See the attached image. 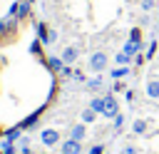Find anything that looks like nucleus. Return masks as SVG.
<instances>
[{"label": "nucleus", "instance_id": "f257e3e1", "mask_svg": "<svg viewBox=\"0 0 159 154\" xmlns=\"http://www.w3.org/2000/svg\"><path fill=\"white\" fill-rule=\"evenodd\" d=\"M107 65H109V57H107V52H102V50H97V52H92L89 55V62H87V67H89V72H104L107 70Z\"/></svg>", "mask_w": 159, "mask_h": 154}, {"label": "nucleus", "instance_id": "f03ea898", "mask_svg": "<svg viewBox=\"0 0 159 154\" xmlns=\"http://www.w3.org/2000/svg\"><path fill=\"white\" fill-rule=\"evenodd\" d=\"M107 119H114L117 114H119V104H117V99L112 97V94H104V112H102Z\"/></svg>", "mask_w": 159, "mask_h": 154}, {"label": "nucleus", "instance_id": "7ed1b4c3", "mask_svg": "<svg viewBox=\"0 0 159 154\" xmlns=\"http://www.w3.org/2000/svg\"><path fill=\"white\" fill-rule=\"evenodd\" d=\"M40 142H42L45 147H55V144L60 142V132H57V129H42Z\"/></svg>", "mask_w": 159, "mask_h": 154}, {"label": "nucleus", "instance_id": "20e7f679", "mask_svg": "<svg viewBox=\"0 0 159 154\" xmlns=\"http://www.w3.org/2000/svg\"><path fill=\"white\" fill-rule=\"evenodd\" d=\"M60 154H82V142H75V139H67L62 144V152Z\"/></svg>", "mask_w": 159, "mask_h": 154}, {"label": "nucleus", "instance_id": "39448f33", "mask_svg": "<svg viewBox=\"0 0 159 154\" xmlns=\"http://www.w3.org/2000/svg\"><path fill=\"white\" fill-rule=\"evenodd\" d=\"M144 92H147L149 99H159V79H147Z\"/></svg>", "mask_w": 159, "mask_h": 154}, {"label": "nucleus", "instance_id": "423d86ee", "mask_svg": "<svg viewBox=\"0 0 159 154\" xmlns=\"http://www.w3.org/2000/svg\"><path fill=\"white\" fill-rule=\"evenodd\" d=\"M84 134H87L84 122H82V124H75V127L70 129V139H75V142H82V139H84Z\"/></svg>", "mask_w": 159, "mask_h": 154}, {"label": "nucleus", "instance_id": "0eeeda50", "mask_svg": "<svg viewBox=\"0 0 159 154\" xmlns=\"http://www.w3.org/2000/svg\"><path fill=\"white\" fill-rule=\"evenodd\" d=\"M147 129H149V122H147V119H134V122H132V132H134L137 137L147 134Z\"/></svg>", "mask_w": 159, "mask_h": 154}, {"label": "nucleus", "instance_id": "6e6552de", "mask_svg": "<svg viewBox=\"0 0 159 154\" xmlns=\"http://www.w3.org/2000/svg\"><path fill=\"white\" fill-rule=\"evenodd\" d=\"M77 55H80L77 47H65V50H62V62H65V65H72V62L77 60Z\"/></svg>", "mask_w": 159, "mask_h": 154}, {"label": "nucleus", "instance_id": "1a4fd4ad", "mask_svg": "<svg viewBox=\"0 0 159 154\" xmlns=\"http://www.w3.org/2000/svg\"><path fill=\"white\" fill-rule=\"evenodd\" d=\"M114 62H117V67H129V65L134 62V57H129V55H124V52H117Z\"/></svg>", "mask_w": 159, "mask_h": 154}, {"label": "nucleus", "instance_id": "9d476101", "mask_svg": "<svg viewBox=\"0 0 159 154\" xmlns=\"http://www.w3.org/2000/svg\"><path fill=\"white\" fill-rule=\"evenodd\" d=\"M129 72H132L129 67H114V70H109V77H112V79H124Z\"/></svg>", "mask_w": 159, "mask_h": 154}, {"label": "nucleus", "instance_id": "9b49d317", "mask_svg": "<svg viewBox=\"0 0 159 154\" xmlns=\"http://www.w3.org/2000/svg\"><path fill=\"white\" fill-rule=\"evenodd\" d=\"M37 35H40V42L50 45V32H47V25L45 22H37Z\"/></svg>", "mask_w": 159, "mask_h": 154}, {"label": "nucleus", "instance_id": "f8f14e48", "mask_svg": "<svg viewBox=\"0 0 159 154\" xmlns=\"http://www.w3.org/2000/svg\"><path fill=\"white\" fill-rule=\"evenodd\" d=\"M89 109L97 112V114H102V112H104V97H94V99L89 102Z\"/></svg>", "mask_w": 159, "mask_h": 154}, {"label": "nucleus", "instance_id": "ddd939ff", "mask_svg": "<svg viewBox=\"0 0 159 154\" xmlns=\"http://www.w3.org/2000/svg\"><path fill=\"white\" fill-rule=\"evenodd\" d=\"M102 84H104V79L97 75V77H92V79H87V89H92V92H97V89H102Z\"/></svg>", "mask_w": 159, "mask_h": 154}, {"label": "nucleus", "instance_id": "4468645a", "mask_svg": "<svg viewBox=\"0 0 159 154\" xmlns=\"http://www.w3.org/2000/svg\"><path fill=\"white\" fill-rule=\"evenodd\" d=\"M47 65L55 70V72H62V67H65V62H62V57H50L47 60Z\"/></svg>", "mask_w": 159, "mask_h": 154}, {"label": "nucleus", "instance_id": "2eb2a0df", "mask_svg": "<svg viewBox=\"0 0 159 154\" xmlns=\"http://www.w3.org/2000/svg\"><path fill=\"white\" fill-rule=\"evenodd\" d=\"M157 47H159V42H157V40H152V42H149V47L144 50V57H147V60H152V57L157 55Z\"/></svg>", "mask_w": 159, "mask_h": 154}, {"label": "nucleus", "instance_id": "dca6fc26", "mask_svg": "<svg viewBox=\"0 0 159 154\" xmlns=\"http://www.w3.org/2000/svg\"><path fill=\"white\" fill-rule=\"evenodd\" d=\"M129 40H132V42L144 45V42H142V30H139V27H132V30H129Z\"/></svg>", "mask_w": 159, "mask_h": 154}, {"label": "nucleus", "instance_id": "f3484780", "mask_svg": "<svg viewBox=\"0 0 159 154\" xmlns=\"http://www.w3.org/2000/svg\"><path fill=\"white\" fill-rule=\"evenodd\" d=\"M124 122H127V119H124V114H117V117L112 119V127H114V132H119V129L124 127Z\"/></svg>", "mask_w": 159, "mask_h": 154}, {"label": "nucleus", "instance_id": "a211bd4d", "mask_svg": "<svg viewBox=\"0 0 159 154\" xmlns=\"http://www.w3.org/2000/svg\"><path fill=\"white\" fill-rule=\"evenodd\" d=\"M139 7H142L144 12H152V10L157 7V0H142V2H139Z\"/></svg>", "mask_w": 159, "mask_h": 154}, {"label": "nucleus", "instance_id": "6ab92c4d", "mask_svg": "<svg viewBox=\"0 0 159 154\" xmlns=\"http://www.w3.org/2000/svg\"><path fill=\"white\" fill-rule=\"evenodd\" d=\"M94 119H97V112H92V109H84V112H82V122H84V124H87V122H94Z\"/></svg>", "mask_w": 159, "mask_h": 154}, {"label": "nucleus", "instance_id": "aec40b11", "mask_svg": "<svg viewBox=\"0 0 159 154\" xmlns=\"http://www.w3.org/2000/svg\"><path fill=\"white\" fill-rule=\"evenodd\" d=\"M122 154H139V149H137L134 144H124V147H122Z\"/></svg>", "mask_w": 159, "mask_h": 154}, {"label": "nucleus", "instance_id": "412c9836", "mask_svg": "<svg viewBox=\"0 0 159 154\" xmlns=\"http://www.w3.org/2000/svg\"><path fill=\"white\" fill-rule=\"evenodd\" d=\"M112 92H127V87H124V82H114V87H112Z\"/></svg>", "mask_w": 159, "mask_h": 154}, {"label": "nucleus", "instance_id": "4be33fe9", "mask_svg": "<svg viewBox=\"0 0 159 154\" xmlns=\"http://www.w3.org/2000/svg\"><path fill=\"white\" fill-rule=\"evenodd\" d=\"M89 154H104V147L102 144H94V147H89Z\"/></svg>", "mask_w": 159, "mask_h": 154}, {"label": "nucleus", "instance_id": "5701e85b", "mask_svg": "<svg viewBox=\"0 0 159 154\" xmlns=\"http://www.w3.org/2000/svg\"><path fill=\"white\" fill-rule=\"evenodd\" d=\"M147 62V57H144V52H139L137 57H134V65H144Z\"/></svg>", "mask_w": 159, "mask_h": 154}, {"label": "nucleus", "instance_id": "b1692460", "mask_svg": "<svg viewBox=\"0 0 159 154\" xmlns=\"http://www.w3.org/2000/svg\"><path fill=\"white\" fill-rule=\"evenodd\" d=\"M124 99H127V102H134V89H127V92H124Z\"/></svg>", "mask_w": 159, "mask_h": 154}, {"label": "nucleus", "instance_id": "393cba45", "mask_svg": "<svg viewBox=\"0 0 159 154\" xmlns=\"http://www.w3.org/2000/svg\"><path fill=\"white\" fill-rule=\"evenodd\" d=\"M2 30H5V25H2V22H0V32H2Z\"/></svg>", "mask_w": 159, "mask_h": 154}]
</instances>
